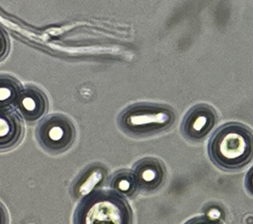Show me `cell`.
Here are the masks:
<instances>
[{
	"label": "cell",
	"instance_id": "8992f818",
	"mask_svg": "<svg viewBox=\"0 0 253 224\" xmlns=\"http://www.w3.org/2000/svg\"><path fill=\"white\" fill-rule=\"evenodd\" d=\"M132 173L137 188L144 192H152L158 189L164 183L166 171L163 163L152 157H146L137 161Z\"/></svg>",
	"mask_w": 253,
	"mask_h": 224
},
{
	"label": "cell",
	"instance_id": "6da1fadb",
	"mask_svg": "<svg viewBox=\"0 0 253 224\" xmlns=\"http://www.w3.org/2000/svg\"><path fill=\"white\" fill-rule=\"evenodd\" d=\"M208 153L219 169L240 170L253 158V133L241 123H225L211 135Z\"/></svg>",
	"mask_w": 253,
	"mask_h": 224
},
{
	"label": "cell",
	"instance_id": "ba28073f",
	"mask_svg": "<svg viewBox=\"0 0 253 224\" xmlns=\"http://www.w3.org/2000/svg\"><path fill=\"white\" fill-rule=\"evenodd\" d=\"M23 135V126L18 115L7 109H0V151L16 146Z\"/></svg>",
	"mask_w": 253,
	"mask_h": 224
},
{
	"label": "cell",
	"instance_id": "9a60e30c",
	"mask_svg": "<svg viewBox=\"0 0 253 224\" xmlns=\"http://www.w3.org/2000/svg\"><path fill=\"white\" fill-rule=\"evenodd\" d=\"M6 39L4 37V36L2 35V33L0 32V58L5 55V52H6Z\"/></svg>",
	"mask_w": 253,
	"mask_h": 224
},
{
	"label": "cell",
	"instance_id": "9c48e42d",
	"mask_svg": "<svg viewBox=\"0 0 253 224\" xmlns=\"http://www.w3.org/2000/svg\"><path fill=\"white\" fill-rule=\"evenodd\" d=\"M110 187L123 196H131L138 189L133 173L127 170L117 172L111 179Z\"/></svg>",
	"mask_w": 253,
	"mask_h": 224
},
{
	"label": "cell",
	"instance_id": "30bf717a",
	"mask_svg": "<svg viewBox=\"0 0 253 224\" xmlns=\"http://www.w3.org/2000/svg\"><path fill=\"white\" fill-rule=\"evenodd\" d=\"M21 91V85L15 78L0 75V109L16 105Z\"/></svg>",
	"mask_w": 253,
	"mask_h": 224
},
{
	"label": "cell",
	"instance_id": "3957f363",
	"mask_svg": "<svg viewBox=\"0 0 253 224\" xmlns=\"http://www.w3.org/2000/svg\"><path fill=\"white\" fill-rule=\"evenodd\" d=\"M175 112L168 106L137 103L126 108L119 116L120 128L129 136L145 137L169 129Z\"/></svg>",
	"mask_w": 253,
	"mask_h": 224
},
{
	"label": "cell",
	"instance_id": "8fae6325",
	"mask_svg": "<svg viewBox=\"0 0 253 224\" xmlns=\"http://www.w3.org/2000/svg\"><path fill=\"white\" fill-rule=\"evenodd\" d=\"M205 215L210 220H212V221H215V222H219V223H220V220L224 216L222 208L220 206H218V205H215V204L211 205L210 207H208L205 210Z\"/></svg>",
	"mask_w": 253,
	"mask_h": 224
},
{
	"label": "cell",
	"instance_id": "277c9868",
	"mask_svg": "<svg viewBox=\"0 0 253 224\" xmlns=\"http://www.w3.org/2000/svg\"><path fill=\"white\" fill-rule=\"evenodd\" d=\"M36 137L46 152L60 154L69 149L75 141L76 129L70 118L60 113H54L39 123Z\"/></svg>",
	"mask_w": 253,
	"mask_h": 224
},
{
	"label": "cell",
	"instance_id": "7c38bea8",
	"mask_svg": "<svg viewBox=\"0 0 253 224\" xmlns=\"http://www.w3.org/2000/svg\"><path fill=\"white\" fill-rule=\"evenodd\" d=\"M244 185L247 191L253 195V166L250 168V170L246 174Z\"/></svg>",
	"mask_w": 253,
	"mask_h": 224
},
{
	"label": "cell",
	"instance_id": "5b68a950",
	"mask_svg": "<svg viewBox=\"0 0 253 224\" xmlns=\"http://www.w3.org/2000/svg\"><path fill=\"white\" fill-rule=\"evenodd\" d=\"M216 121L217 114L214 109L206 104H199L188 111L181 130L188 140L200 141L212 130Z\"/></svg>",
	"mask_w": 253,
	"mask_h": 224
},
{
	"label": "cell",
	"instance_id": "7a4b0ae2",
	"mask_svg": "<svg viewBox=\"0 0 253 224\" xmlns=\"http://www.w3.org/2000/svg\"><path fill=\"white\" fill-rule=\"evenodd\" d=\"M132 210L123 195L114 190H96L77 205L74 224H132Z\"/></svg>",
	"mask_w": 253,
	"mask_h": 224
},
{
	"label": "cell",
	"instance_id": "52a82bcc",
	"mask_svg": "<svg viewBox=\"0 0 253 224\" xmlns=\"http://www.w3.org/2000/svg\"><path fill=\"white\" fill-rule=\"evenodd\" d=\"M16 107L23 118L28 121H35L46 112L48 103L42 90L29 86L21 91Z\"/></svg>",
	"mask_w": 253,
	"mask_h": 224
},
{
	"label": "cell",
	"instance_id": "5bb4252c",
	"mask_svg": "<svg viewBox=\"0 0 253 224\" xmlns=\"http://www.w3.org/2000/svg\"><path fill=\"white\" fill-rule=\"evenodd\" d=\"M0 224H8V216L4 205L0 202Z\"/></svg>",
	"mask_w": 253,
	"mask_h": 224
},
{
	"label": "cell",
	"instance_id": "4fadbf2b",
	"mask_svg": "<svg viewBox=\"0 0 253 224\" xmlns=\"http://www.w3.org/2000/svg\"><path fill=\"white\" fill-rule=\"evenodd\" d=\"M185 224H220V223L212 221V220H210L206 216H201V217L193 218V219L187 221Z\"/></svg>",
	"mask_w": 253,
	"mask_h": 224
}]
</instances>
